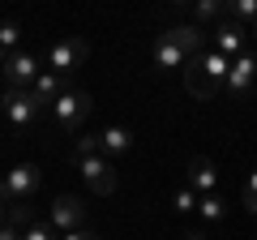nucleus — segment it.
Wrapping results in <instances>:
<instances>
[{
  "mask_svg": "<svg viewBox=\"0 0 257 240\" xmlns=\"http://www.w3.org/2000/svg\"><path fill=\"white\" fill-rule=\"evenodd\" d=\"M227 69H231L227 56H219L214 47H202L197 56L184 60V86H189V94H197V99H210V94L223 90Z\"/></svg>",
  "mask_w": 257,
  "mask_h": 240,
  "instance_id": "obj_1",
  "label": "nucleus"
},
{
  "mask_svg": "<svg viewBox=\"0 0 257 240\" xmlns=\"http://www.w3.org/2000/svg\"><path fill=\"white\" fill-rule=\"evenodd\" d=\"M90 107H94L90 90H82V86H64V90L56 94V103H52V116H56L60 129L77 133V129L86 125V116H90Z\"/></svg>",
  "mask_w": 257,
  "mask_h": 240,
  "instance_id": "obj_2",
  "label": "nucleus"
},
{
  "mask_svg": "<svg viewBox=\"0 0 257 240\" xmlns=\"http://www.w3.org/2000/svg\"><path fill=\"white\" fill-rule=\"evenodd\" d=\"M73 167L82 172V180H86V189L90 193H116V163L111 159H103V155H82L77 159L73 155Z\"/></svg>",
  "mask_w": 257,
  "mask_h": 240,
  "instance_id": "obj_3",
  "label": "nucleus"
},
{
  "mask_svg": "<svg viewBox=\"0 0 257 240\" xmlns=\"http://www.w3.org/2000/svg\"><path fill=\"white\" fill-rule=\"evenodd\" d=\"M86 60H90V43H86V39H60V43H52V52H47V65H52L56 77H73Z\"/></svg>",
  "mask_w": 257,
  "mask_h": 240,
  "instance_id": "obj_4",
  "label": "nucleus"
},
{
  "mask_svg": "<svg viewBox=\"0 0 257 240\" xmlns=\"http://www.w3.org/2000/svg\"><path fill=\"white\" fill-rule=\"evenodd\" d=\"M0 111H5V120H9L13 129H30V125L43 116V103L30 90H5L0 94Z\"/></svg>",
  "mask_w": 257,
  "mask_h": 240,
  "instance_id": "obj_5",
  "label": "nucleus"
},
{
  "mask_svg": "<svg viewBox=\"0 0 257 240\" xmlns=\"http://www.w3.org/2000/svg\"><path fill=\"white\" fill-rule=\"evenodd\" d=\"M47 227L56 231V236H69V231H82L86 227V202L73 193H60L52 202V214H47Z\"/></svg>",
  "mask_w": 257,
  "mask_h": 240,
  "instance_id": "obj_6",
  "label": "nucleus"
},
{
  "mask_svg": "<svg viewBox=\"0 0 257 240\" xmlns=\"http://www.w3.org/2000/svg\"><path fill=\"white\" fill-rule=\"evenodd\" d=\"M39 180H43V172H39L35 163H18V167H9V172L0 176V185L9 189L13 206H18V202H30V197L39 193Z\"/></svg>",
  "mask_w": 257,
  "mask_h": 240,
  "instance_id": "obj_7",
  "label": "nucleus"
},
{
  "mask_svg": "<svg viewBox=\"0 0 257 240\" xmlns=\"http://www.w3.org/2000/svg\"><path fill=\"white\" fill-rule=\"evenodd\" d=\"M39 73H43V69H39V60H35L30 52H13L9 60H5V77H9V90H30Z\"/></svg>",
  "mask_w": 257,
  "mask_h": 240,
  "instance_id": "obj_8",
  "label": "nucleus"
},
{
  "mask_svg": "<svg viewBox=\"0 0 257 240\" xmlns=\"http://www.w3.org/2000/svg\"><path fill=\"white\" fill-rule=\"evenodd\" d=\"M214 52H219V56H227V60H236L240 52H248V30L223 18L219 26H214Z\"/></svg>",
  "mask_w": 257,
  "mask_h": 240,
  "instance_id": "obj_9",
  "label": "nucleus"
},
{
  "mask_svg": "<svg viewBox=\"0 0 257 240\" xmlns=\"http://www.w3.org/2000/svg\"><path fill=\"white\" fill-rule=\"evenodd\" d=\"M189 189L197 197H210V193H219V172H214V163L206 155H197V159H189Z\"/></svg>",
  "mask_w": 257,
  "mask_h": 240,
  "instance_id": "obj_10",
  "label": "nucleus"
},
{
  "mask_svg": "<svg viewBox=\"0 0 257 240\" xmlns=\"http://www.w3.org/2000/svg\"><path fill=\"white\" fill-rule=\"evenodd\" d=\"M99 150H103V159H111V163H116L120 155H128V150H133V133L120 129V125H107V129L99 133Z\"/></svg>",
  "mask_w": 257,
  "mask_h": 240,
  "instance_id": "obj_11",
  "label": "nucleus"
},
{
  "mask_svg": "<svg viewBox=\"0 0 257 240\" xmlns=\"http://www.w3.org/2000/svg\"><path fill=\"white\" fill-rule=\"evenodd\" d=\"M163 39H172V43L180 47L184 56H197V52H202V26H193V22H189V26H172V30H163Z\"/></svg>",
  "mask_w": 257,
  "mask_h": 240,
  "instance_id": "obj_12",
  "label": "nucleus"
},
{
  "mask_svg": "<svg viewBox=\"0 0 257 240\" xmlns=\"http://www.w3.org/2000/svg\"><path fill=\"white\" fill-rule=\"evenodd\" d=\"M64 86H69V82H64V77H56L52 69H43V73L35 77V86H30V94H35V99L43 103V107H52V103H56V94H60Z\"/></svg>",
  "mask_w": 257,
  "mask_h": 240,
  "instance_id": "obj_13",
  "label": "nucleus"
},
{
  "mask_svg": "<svg viewBox=\"0 0 257 240\" xmlns=\"http://www.w3.org/2000/svg\"><path fill=\"white\" fill-rule=\"evenodd\" d=\"M184 60H189V56H184L180 47L172 43V39H163V35H159V43H155V65H159V69L167 73V69H180Z\"/></svg>",
  "mask_w": 257,
  "mask_h": 240,
  "instance_id": "obj_14",
  "label": "nucleus"
},
{
  "mask_svg": "<svg viewBox=\"0 0 257 240\" xmlns=\"http://www.w3.org/2000/svg\"><path fill=\"white\" fill-rule=\"evenodd\" d=\"M197 214H202L206 223H223V219H227V202H223L219 193H210V197H197Z\"/></svg>",
  "mask_w": 257,
  "mask_h": 240,
  "instance_id": "obj_15",
  "label": "nucleus"
},
{
  "mask_svg": "<svg viewBox=\"0 0 257 240\" xmlns=\"http://www.w3.org/2000/svg\"><path fill=\"white\" fill-rule=\"evenodd\" d=\"M227 18V5H219V0H202V5H193V26H202V22H219Z\"/></svg>",
  "mask_w": 257,
  "mask_h": 240,
  "instance_id": "obj_16",
  "label": "nucleus"
},
{
  "mask_svg": "<svg viewBox=\"0 0 257 240\" xmlns=\"http://www.w3.org/2000/svg\"><path fill=\"white\" fill-rule=\"evenodd\" d=\"M227 22H236V26H253L257 22V0H236V5H227Z\"/></svg>",
  "mask_w": 257,
  "mask_h": 240,
  "instance_id": "obj_17",
  "label": "nucleus"
},
{
  "mask_svg": "<svg viewBox=\"0 0 257 240\" xmlns=\"http://www.w3.org/2000/svg\"><path fill=\"white\" fill-rule=\"evenodd\" d=\"M253 82H257V77L240 73V69H227V82H223V90L236 94V99H248V94H253Z\"/></svg>",
  "mask_w": 257,
  "mask_h": 240,
  "instance_id": "obj_18",
  "label": "nucleus"
},
{
  "mask_svg": "<svg viewBox=\"0 0 257 240\" xmlns=\"http://www.w3.org/2000/svg\"><path fill=\"white\" fill-rule=\"evenodd\" d=\"M0 52H5V56L22 52V26H18V22H0Z\"/></svg>",
  "mask_w": 257,
  "mask_h": 240,
  "instance_id": "obj_19",
  "label": "nucleus"
},
{
  "mask_svg": "<svg viewBox=\"0 0 257 240\" xmlns=\"http://www.w3.org/2000/svg\"><path fill=\"white\" fill-rule=\"evenodd\" d=\"M172 206H176V210H180V214L197 210V193H193L189 185H184V189H176V193H172Z\"/></svg>",
  "mask_w": 257,
  "mask_h": 240,
  "instance_id": "obj_20",
  "label": "nucleus"
},
{
  "mask_svg": "<svg viewBox=\"0 0 257 240\" xmlns=\"http://www.w3.org/2000/svg\"><path fill=\"white\" fill-rule=\"evenodd\" d=\"M22 240H60V236H56V231L47 227V223L30 219V223H26V231H22Z\"/></svg>",
  "mask_w": 257,
  "mask_h": 240,
  "instance_id": "obj_21",
  "label": "nucleus"
},
{
  "mask_svg": "<svg viewBox=\"0 0 257 240\" xmlns=\"http://www.w3.org/2000/svg\"><path fill=\"white\" fill-rule=\"evenodd\" d=\"M244 210L257 214V167L248 172V180H244Z\"/></svg>",
  "mask_w": 257,
  "mask_h": 240,
  "instance_id": "obj_22",
  "label": "nucleus"
},
{
  "mask_svg": "<svg viewBox=\"0 0 257 240\" xmlns=\"http://www.w3.org/2000/svg\"><path fill=\"white\" fill-rule=\"evenodd\" d=\"M73 155H77V159H82V155H103V150H99V133H86V138H77V150H73Z\"/></svg>",
  "mask_w": 257,
  "mask_h": 240,
  "instance_id": "obj_23",
  "label": "nucleus"
},
{
  "mask_svg": "<svg viewBox=\"0 0 257 240\" xmlns=\"http://www.w3.org/2000/svg\"><path fill=\"white\" fill-rule=\"evenodd\" d=\"M60 240H99V236H94L90 227H82V231H69V236H60Z\"/></svg>",
  "mask_w": 257,
  "mask_h": 240,
  "instance_id": "obj_24",
  "label": "nucleus"
},
{
  "mask_svg": "<svg viewBox=\"0 0 257 240\" xmlns=\"http://www.w3.org/2000/svg\"><path fill=\"white\" fill-rule=\"evenodd\" d=\"M0 240H22V231H18V227H9V223H5V227H0Z\"/></svg>",
  "mask_w": 257,
  "mask_h": 240,
  "instance_id": "obj_25",
  "label": "nucleus"
},
{
  "mask_svg": "<svg viewBox=\"0 0 257 240\" xmlns=\"http://www.w3.org/2000/svg\"><path fill=\"white\" fill-rule=\"evenodd\" d=\"M5 223H9V210H5V206H0V227H5Z\"/></svg>",
  "mask_w": 257,
  "mask_h": 240,
  "instance_id": "obj_26",
  "label": "nucleus"
},
{
  "mask_svg": "<svg viewBox=\"0 0 257 240\" xmlns=\"http://www.w3.org/2000/svg\"><path fill=\"white\" fill-rule=\"evenodd\" d=\"M248 39H253V43H257V22H253V26H248Z\"/></svg>",
  "mask_w": 257,
  "mask_h": 240,
  "instance_id": "obj_27",
  "label": "nucleus"
},
{
  "mask_svg": "<svg viewBox=\"0 0 257 240\" xmlns=\"http://www.w3.org/2000/svg\"><path fill=\"white\" fill-rule=\"evenodd\" d=\"M5 60H9V56H5V52H0V73H5Z\"/></svg>",
  "mask_w": 257,
  "mask_h": 240,
  "instance_id": "obj_28",
  "label": "nucleus"
},
{
  "mask_svg": "<svg viewBox=\"0 0 257 240\" xmlns=\"http://www.w3.org/2000/svg\"><path fill=\"white\" fill-rule=\"evenodd\" d=\"M184 240H202V236H197V231H189V236H184Z\"/></svg>",
  "mask_w": 257,
  "mask_h": 240,
  "instance_id": "obj_29",
  "label": "nucleus"
}]
</instances>
